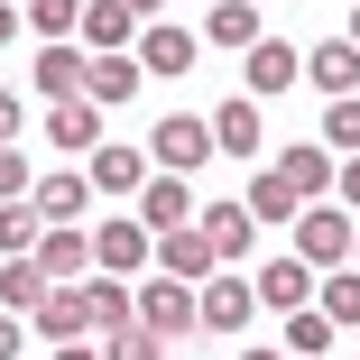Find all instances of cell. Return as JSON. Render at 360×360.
Here are the masks:
<instances>
[{"mask_svg":"<svg viewBox=\"0 0 360 360\" xmlns=\"http://www.w3.org/2000/svg\"><path fill=\"white\" fill-rule=\"evenodd\" d=\"M37 222L46 231H84V212H93V185H84V167H37Z\"/></svg>","mask_w":360,"mask_h":360,"instance_id":"cell-7","label":"cell"},{"mask_svg":"<svg viewBox=\"0 0 360 360\" xmlns=\"http://www.w3.org/2000/svg\"><path fill=\"white\" fill-rule=\"evenodd\" d=\"M342 37H351V46H360V10H351V28H342Z\"/></svg>","mask_w":360,"mask_h":360,"instance_id":"cell-40","label":"cell"},{"mask_svg":"<svg viewBox=\"0 0 360 360\" xmlns=\"http://www.w3.org/2000/svg\"><path fill=\"white\" fill-rule=\"evenodd\" d=\"M240 212H250L259 231H286V222H296L305 203H296V185H286V176H277V167L259 158V176H250V194H240Z\"/></svg>","mask_w":360,"mask_h":360,"instance_id":"cell-21","label":"cell"},{"mask_svg":"<svg viewBox=\"0 0 360 360\" xmlns=\"http://www.w3.org/2000/svg\"><path fill=\"white\" fill-rule=\"evenodd\" d=\"M19 351H28V323H19V314H0V360H19Z\"/></svg>","mask_w":360,"mask_h":360,"instance_id":"cell-35","label":"cell"},{"mask_svg":"<svg viewBox=\"0 0 360 360\" xmlns=\"http://www.w3.org/2000/svg\"><path fill=\"white\" fill-rule=\"evenodd\" d=\"M259 10H268V0H259Z\"/></svg>","mask_w":360,"mask_h":360,"instance_id":"cell-43","label":"cell"},{"mask_svg":"<svg viewBox=\"0 0 360 360\" xmlns=\"http://www.w3.org/2000/svg\"><path fill=\"white\" fill-rule=\"evenodd\" d=\"M250 296H259L268 314H296V305H314V268H305L296 250H277V259L250 268Z\"/></svg>","mask_w":360,"mask_h":360,"instance_id":"cell-11","label":"cell"},{"mask_svg":"<svg viewBox=\"0 0 360 360\" xmlns=\"http://www.w3.org/2000/svg\"><path fill=\"white\" fill-rule=\"evenodd\" d=\"M37 231H46V222H37V203H0V259H28Z\"/></svg>","mask_w":360,"mask_h":360,"instance_id":"cell-30","label":"cell"},{"mask_svg":"<svg viewBox=\"0 0 360 360\" xmlns=\"http://www.w3.org/2000/svg\"><path fill=\"white\" fill-rule=\"evenodd\" d=\"M158 167H148V148H120V139H102V148L84 158V185H93V203H139V185H148Z\"/></svg>","mask_w":360,"mask_h":360,"instance_id":"cell-4","label":"cell"},{"mask_svg":"<svg viewBox=\"0 0 360 360\" xmlns=\"http://www.w3.org/2000/svg\"><path fill=\"white\" fill-rule=\"evenodd\" d=\"M19 129H28V93L0 84V148H19Z\"/></svg>","mask_w":360,"mask_h":360,"instance_id":"cell-33","label":"cell"},{"mask_svg":"<svg viewBox=\"0 0 360 360\" xmlns=\"http://www.w3.org/2000/svg\"><path fill=\"white\" fill-rule=\"evenodd\" d=\"M314 148H323V158H360V93H351V102H323Z\"/></svg>","mask_w":360,"mask_h":360,"instance_id":"cell-29","label":"cell"},{"mask_svg":"<svg viewBox=\"0 0 360 360\" xmlns=\"http://www.w3.org/2000/svg\"><path fill=\"white\" fill-rule=\"evenodd\" d=\"M84 314H93V333H120V323H139L120 277H84Z\"/></svg>","mask_w":360,"mask_h":360,"instance_id":"cell-27","label":"cell"},{"mask_svg":"<svg viewBox=\"0 0 360 360\" xmlns=\"http://www.w3.org/2000/svg\"><path fill=\"white\" fill-rule=\"evenodd\" d=\"M203 120H212V158H268V120H259L250 93H231L222 111H203Z\"/></svg>","mask_w":360,"mask_h":360,"instance_id":"cell-12","label":"cell"},{"mask_svg":"<svg viewBox=\"0 0 360 360\" xmlns=\"http://www.w3.org/2000/svg\"><path fill=\"white\" fill-rule=\"evenodd\" d=\"M19 28H28L37 46H65V37L84 28V0H28V10H19Z\"/></svg>","mask_w":360,"mask_h":360,"instance_id":"cell-26","label":"cell"},{"mask_svg":"<svg viewBox=\"0 0 360 360\" xmlns=\"http://www.w3.org/2000/svg\"><path fill=\"white\" fill-rule=\"evenodd\" d=\"M194 231L212 240V259H222V268H250V259H259V240H268L250 212H240V194H231V203H203V212H194Z\"/></svg>","mask_w":360,"mask_h":360,"instance_id":"cell-8","label":"cell"},{"mask_svg":"<svg viewBox=\"0 0 360 360\" xmlns=\"http://www.w3.org/2000/svg\"><path fill=\"white\" fill-rule=\"evenodd\" d=\"M46 305V277H37V259H0V314H37Z\"/></svg>","mask_w":360,"mask_h":360,"instance_id":"cell-25","label":"cell"},{"mask_svg":"<svg viewBox=\"0 0 360 360\" xmlns=\"http://www.w3.org/2000/svg\"><path fill=\"white\" fill-rule=\"evenodd\" d=\"M314 314H323L333 333L360 323V268H323V277H314Z\"/></svg>","mask_w":360,"mask_h":360,"instance_id":"cell-24","label":"cell"},{"mask_svg":"<svg viewBox=\"0 0 360 360\" xmlns=\"http://www.w3.org/2000/svg\"><path fill=\"white\" fill-rule=\"evenodd\" d=\"M28 323L46 333V351H56V342H84V333H93V314H84V286H46V305H37Z\"/></svg>","mask_w":360,"mask_h":360,"instance_id":"cell-23","label":"cell"},{"mask_svg":"<svg viewBox=\"0 0 360 360\" xmlns=\"http://www.w3.org/2000/svg\"><path fill=\"white\" fill-rule=\"evenodd\" d=\"M194 46H203L194 28H176V19H148L129 56H139V75H148V84H176V75H194Z\"/></svg>","mask_w":360,"mask_h":360,"instance_id":"cell-9","label":"cell"},{"mask_svg":"<svg viewBox=\"0 0 360 360\" xmlns=\"http://www.w3.org/2000/svg\"><path fill=\"white\" fill-rule=\"evenodd\" d=\"M194 37H203V46H231V56H250V46L268 37V10H259V0H212Z\"/></svg>","mask_w":360,"mask_h":360,"instance_id":"cell-14","label":"cell"},{"mask_svg":"<svg viewBox=\"0 0 360 360\" xmlns=\"http://www.w3.org/2000/svg\"><path fill=\"white\" fill-rule=\"evenodd\" d=\"M212 268H222V259H212V240L185 222V231H158V277H176V286H203Z\"/></svg>","mask_w":360,"mask_h":360,"instance_id":"cell-19","label":"cell"},{"mask_svg":"<svg viewBox=\"0 0 360 360\" xmlns=\"http://www.w3.org/2000/svg\"><path fill=\"white\" fill-rule=\"evenodd\" d=\"M93 351H102V360H167V342H158V333H139V323H120V333H102Z\"/></svg>","mask_w":360,"mask_h":360,"instance_id":"cell-31","label":"cell"},{"mask_svg":"<svg viewBox=\"0 0 360 360\" xmlns=\"http://www.w3.org/2000/svg\"><path fill=\"white\" fill-rule=\"evenodd\" d=\"M93 231V277H139V268H148L158 259V240H148V222H139V212H102V222H84Z\"/></svg>","mask_w":360,"mask_h":360,"instance_id":"cell-1","label":"cell"},{"mask_svg":"<svg viewBox=\"0 0 360 360\" xmlns=\"http://www.w3.org/2000/svg\"><path fill=\"white\" fill-rule=\"evenodd\" d=\"M37 194V158L28 148H0V203H28Z\"/></svg>","mask_w":360,"mask_h":360,"instance_id":"cell-32","label":"cell"},{"mask_svg":"<svg viewBox=\"0 0 360 360\" xmlns=\"http://www.w3.org/2000/svg\"><path fill=\"white\" fill-rule=\"evenodd\" d=\"M351 268H360V222H351Z\"/></svg>","mask_w":360,"mask_h":360,"instance_id":"cell-41","label":"cell"},{"mask_svg":"<svg viewBox=\"0 0 360 360\" xmlns=\"http://www.w3.org/2000/svg\"><path fill=\"white\" fill-rule=\"evenodd\" d=\"M139 222H148V240L158 231H185L194 222V185L185 176H148V185H139Z\"/></svg>","mask_w":360,"mask_h":360,"instance_id":"cell-20","label":"cell"},{"mask_svg":"<svg viewBox=\"0 0 360 360\" xmlns=\"http://www.w3.org/2000/svg\"><path fill=\"white\" fill-rule=\"evenodd\" d=\"M286 231H296V259H305L314 277H323V268H351V212H342V203H305Z\"/></svg>","mask_w":360,"mask_h":360,"instance_id":"cell-3","label":"cell"},{"mask_svg":"<svg viewBox=\"0 0 360 360\" xmlns=\"http://www.w3.org/2000/svg\"><path fill=\"white\" fill-rule=\"evenodd\" d=\"M46 360H102V351H84V342H56V351H46Z\"/></svg>","mask_w":360,"mask_h":360,"instance_id":"cell-37","label":"cell"},{"mask_svg":"<svg viewBox=\"0 0 360 360\" xmlns=\"http://www.w3.org/2000/svg\"><path fill=\"white\" fill-rule=\"evenodd\" d=\"M28 259H37L46 286H84V277H93V231H37Z\"/></svg>","mask_w":360,"mask_h":360,"instance_id":"cell-16","label":"cell"},{"mask_svg":"<svg viewBox=\"0 0 360 360\" xmlns=\"http://www.w3.org/2000/svg\"><path fill=\"white\" fill-rule=\"evenodd\" d=\"M268 167H277L286 185H296V203H333V176H342V158H323L314 139H296V148H277Z\"/></svg>","mask_w":360,"mask_h":360,"instance_id":"cell-15","label":"cell"},{"mask_svg":"<svg viewBox=\"0 0 360 360\" xmlns=\"http://www.w3.org/2000/svg\"><path fill=\"white\" fill-rule=\"evenodd\" d=\"M111 10H120V19H139V28H148V19H167V0H111Z\"/></svg>","mask_w":360,"mask_h":360,"instance_id":"cell-36","label":"cell"},{"mask_svg":"<svg viewBox=\"0 0 360 360\" xmlns=\"http://www.w3.org/2000/svg\"><path fill=\"white\" fill-rule=\"evenodd\" d=\"M250 314H259V296H250L240 268H212V277L194 286V323H203V333H240Z\"/></svg>","mask_w":360,"mask_h":360,"instance_id":"cell-6","label":"cell"},{"mask_svg":"<svg viewBox=\"0 0 360 360\" xmlns=\"http://www.w3.org/2000/svg\"><path fill=\"white\" fill-rule=\"evenodd\" d=\"M10 10H28V0H10Z\"/></svg>","mask_w":360,"mask_h":360,"instance_id":"cell-42","label":"cell"},{"mask_svg":"<svg viewBox=\"0 0 360 360\" xmlns=\"http://www.w3.org/2000/svg\"><path fill=\"white\" fill-rule=\"evenodd\" d=\"M203 10H212V0H203Z\"/></svg>","mask_w":360,"mask_h":360,"instance_id":"cell-44","label":"cell"},{"mask_svg":"<svg viewBox=\"0 0 360 360\" xmlns=\"http://www.w3.org/2000/svg\"><path fill=\"white\" fill-rule=\"evenodd\" d=\"M102 139H111V129H102V102H84V93H75V102H46V148H65V158H93Z\"/></svg>","mask_w":360,"mask_h":360,"instance_id":"cell-13","label":"cell"},{"mask_svg":"<svg viewBox=\"0 0 360 360\" xmlns=\"http://www.w3.org/2000/svg\"><path fill=\"white\" fill-rule=\"evenodd\" d=\"M240 360H286V351H268V342H250V351H240Z\"/></svg>","mask_w":360,"mask_h":360,"instance_id":"cell-39","label":"cell"},{"mask_svg":"<svg viewBox=\"0 0 360 360\" xmlns=\"http://www.w3.org/2000/svg\"><path fill=\"white\" fill-rule=\"evenodd\" d=\"M129 314H139V333L185 342V333H194V286H176V277H148V286H129Z\"/></svg>","mask_w":360,"mask_h":360,"instance_id":"cell-5","label":"cell"},{"mask_svg":"<svg viewBox=\"0 0 360 360\" xmlns=\"http://www.w3.org/2000/svg\"><path fill=\"white\" fill-rule=\"evenodd\" d=\"M203 158H212V120H203V111H167V120L148 129V167H158V176H194Z\"/></svg>","mask_w":360,"mask_h":360,"instance_id":"cell-2","label":"cell"},{"mask_svg":"<svg viewBox=\"0 0 360 360\" xmlns=\"http://www.w3.org/2000/svg\"><path fill=\"white\" fill-rule=\"evenodd\" d=\"M342 360H351V351H342Z\"/></svg>","mask_w":360,"mask_h":360,"instance_id":"cell-45","label":"cell"},{"mask_svg":"<svg viewBox=\"0 0 360 360\" xmlns=\"http://www.w3.org/2000/svg\"><path fill=\"white\" fill-rule=\"evenodd\" d=\"M333 203H342L351 222H360V158H342V176H333Z\"/></svg>","mask_w":360,"mask_h":360,"instance_id":"cell-34","label":"cell"},{"mask_svg":"<svg viewBox=\"0 0 360 360\" xmlns=\"http://www.w3.org/2000/svg\"><path fill=\"white\" fill-rule=\"evenodd\" d=\"M129 93H148V75H139V56H129V46L84 65V102H102V111H111V102H129Z\"/></svg>","mask_w":360,"mask_h":360,"instance_id":"cell-22","label":"cell"},{"mask_svg":"<svg viewBox=\"0 0 360 360\" xmlns=\"http://www.w3.org/2000/svg\"><path fill=\"white\" fill-rule=\"evenodd\" d=\"M10 37H19V10H10V0H0V46H10Z\"/></svg>","mask_w":360,"mask_h":360,"instance_id":"cell-38","label":"cell"},{"mask_svg":"<svg viewBox=\"0 0 360 360\" xmlns=\"http://www.w3.org/2000/svg\"><path fill=\"white\" fill-rule=\"evenodd\" d=\"M286 360H333V323L314 314V305H296V314H286V342H277Z\"/></svg>","mask_w":360,"mask_h":360,"instance_id":"cell-28","label":"cell"},{"mask_svg":"<svg viewBox=\"0 0 360 360\" xmlns=\"http://www.w3.org/2000/svg\"><path fill=\"white\" fill-rule=\"evenodd\" d=\"M84 65H93V56H84L75 37H65V46H37V65H28L37 93H28V102H75V93H84Z\"/></svg>","mask_w":360,"mask_h":360,"instance_id":"cell-18","label":"cell"},{"mask_svg":"<svg viewBox=\"0 0 360 360\" xmlns=\"http://www.w3.org/2000/svg\"><path fill=\"white\" fill-rule=\"evenodd\" d=\"M286 84H305V46H286V37H259V46L240 56V93H250V102H277Z\"/></svg>","mask_w":360,"mask_h":360,"instance_id":"cell-10","label":"cell"},{"mask_svg":"<svg viewBox=\"0 0 360 360\" xmlns=\"http://www.w3.org/2000/svg\"><path fill=\"white\" fill-rule=\"evenodd\" d=\"M305 84H314L323 102H351V93H360V46H351V37L305 46Z\"/></svg>","mask_w":360,"mask_h":360,"instance_id":"cell-17","label":"cell"}]
</instances>
